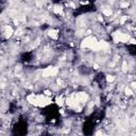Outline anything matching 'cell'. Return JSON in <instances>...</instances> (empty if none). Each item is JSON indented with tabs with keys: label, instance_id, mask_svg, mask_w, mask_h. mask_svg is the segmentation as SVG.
Listing matches in <instances>:
<instances>
[{
	"label": "cell",
	"instance_id": "obj_10",
	"mask_svg": "<svg viewBox=\"0 0 136 136\" xmlns=\"http://www.w3.org/2000/svg\"><path fill=\"white\" fill-rule=\"evenodd\" d=\"M122 70L124 71V72H127V71H128V62L127 61L122 62Z\"/></svg>",
	"mask_w": 136,
	"mask_h": 136
},
{
	"label": "cell",
	"instance_id": "obj_8",
	"mask_svg": "<svg viewBox=\"0 0 136 136\" xmlns=\"http://www.w3.org/2000/svg\"><path fill=\"white\" fill-rule=\"evenodd\" d=\"M124 92H126V95H127V96H133V90H132V89L129 87V86H128V87H126Z\"/></svg>",
	"mask_w": 136,
	"mask_h": 136
},
{
	"label": "cell",
	"instance_id": "obj_1",
	"mask_svg": "<svg viewBox=\"0 0 136 136\" xmlns=\"http://www.w3.org/2000/svg\"><path fill=\"white\" fill-rule=\"evenodd\" d=\"M27 101L35 106H46V105L51 103V99L48 96L45 95H35L31 94L27 97Z\"/></svg>",
	"mask_w": 136,
	"mask_h": 136
},
{
	"label": "cell",
	"instance_id": "obj_11",
	"mask_svg": "<svg viewBox=\"0 0 136 136\" xmlns=\"http://www.w3.org/2000/svg\"><path fill=\"white\" fill-rule=\"evenodd\" d=\"M128 20V17L127 16H122L121 18H120V20H119V22H120V25H123L124 22H126Z\"/></svg>",
	"mask_w": 136,
	"mask_h": 136
},
{
	"label": "cell",
	"instance_id": "obj_4",
	"mask_svg": "<svg viewBox=\"0 0 136 136\" xmlns=\"http://www.w3.org/2000/svg\"><path fill=\"white\" fill-rule=\"evenodd\" d=\"M49 36L53 39H56L59 37V31L58 30H54V29H51L50 31H49Z\"/></svg>",
	"mask_w": 136,
	"mask_h": 136
},
{
	"label": "cell",
	"instance_id": "obj_5",
	"mask_svg": "<svg viewBox=\"0 0 136 136\" xmlns=\"http://www.w3.org/2000/svg\"><path fill=\"white\" fill-rule=\"evenodd\" d=\"M53 12H54L55 14H58V15L63 14V6H61L60 4L54 5V6H53Z\"/></svg>",
	"mask_w": 136,
	"mask_h": 136
},
{
	"label": "cell",
	"instance_id": "obj_14",
	"mask_svg": "<svg viewBox=\"0 0 136 136\" xmlns=\"http://www.w3.org/2000/svg\"><path fill=\"white\" fill-rule=\"evenodd\" d=\"M0 54H1V50H0Z\"/></svg>",
	"mask_w": 136,
	"mask_h": 136
},
{
	"label": "cell",
	"instance_id": "obj_6",
	"mask_svg": "<svg viewBox=\"0 0 136 136\" xmlns=\"http://www.w3.org/2000/svg\"><path fill=\"white\" fill-rule=\"evenodd\" d=\"M12 34H13V29L11 27H6L5 31H4V36L6 37V38H9V37L12 36Z\"/></svg>",
	"mask_w": 136,
	"mask_h": 136
},
{
	"label": "cell",
	"instance_id": "obj_12",
	"mask_svg": "<svg viewBox=\"0 0 136 136\" xmlns=\"http://www.w3.org/2000/svg\"><path fill=\"white\" fill-rule=\"evenodd\" d=\"M114 77H113V75H111V74H108V75H106V81L107 82H113L114 81Z\"/></svg>",
	"mask_w": 136,
	"mask_h": 136
},
{
	"label": "cell",
	"instance_id": "obj_3",
	"mask_svg": "<svg viewBox=\"0 0 136 136\" xmlns=\"http://www.w3.org/2000/svg\"><path fill=\"white\" fill-rule=\"evenodd\" d=\"M59 73V69L56 67H47L45 68L44 71H43V77L47 78V77H54Z\"/></svg>",
	"mask_w": 136,
	"mask_h": 136
},
{
	"label": "cell",
	"instance_id": "obj_9",
	"mask_svg": "<svg viewBox=\"0 0 136 136\" xmlns=\"http://www.w3.org/2000/svg\"><path fill=\"white\" fill-rule=\"evenodd\" d=\"M56 103H58L60 106H62L63 103H64V100H63V98L62 97H58L56 98Z\"/></svg>",
	"mask_w": 136,
	"mask_h": 136
},
{
	"label": "cell",
	"instance_id": "obj_2",
	"mask_svg": "<svg viewBox=\"0 0 136 136\" xmlns=\"http://www.w3.org/2000/svg\"><path fill=\"white\" fill-rule=\"evenodd\" d=\"M97 41L98 40H97V38L95 36H87V37H85V38L82 40L81 48H90V49H92L96 45Z\"/></svg>",
	"mask_w": 136,
	"mask_h": 136
},
{
	"label": "cell",
	"instance_id": "obj_7",
	"mask_svg": "<svg viewBox=\"0 0 136 136\" xmlns=\"http://www.w3.org/2000/svg\"><path fill=\"white\" fill-rule=\"evenodd\" d=\"M102 13H103L104 15H106V16H111V14H112V9H109V7H107V9H104L103 11H102Z\"/></svg>",
	"mask_w": 136,
	"mask_h": 136
},
{
	"label": "cell",
	"instance_id": "obj_13",
	"mask_svg": "<svg viewBox=\"0 0 136 136\" xmlns=\"http://www.w3.org/2000/svg\"><path fill=\"white\" fill-rule=\"evenodd\" d=\"M132 87H133V88H135V82H132Z\"/></svg>",
	"mask_w": 136,
	"mask_h": 136
}]
</instances>
